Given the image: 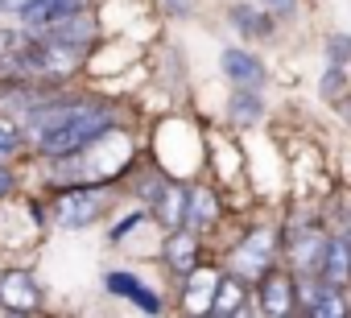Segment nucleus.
<instances>
[{
	"mask_svg": "<svg viewBox=\"0 0 351 318\" xmlns=\"http://www.w3.org/2000/svg\"><path fill=\"white\" fill-rule=\"evenodd\" d=\"M34 140L42 157H71L95 145L116 128V112L108 103H79V99H54L38 116H29Z\"/></svg>",
	"mask_w": 351,
	"mask_h": 318,
	"instance_id": "nucleus-1",
	"label": "nucleus"
},
{
	"mask_svg": "<svg viewBox=\"0 0 351 318\" xmlns=\"http://www.w3.org/2000/svg\"><path fill=\"white\" fill-rule=\"evenodd\" d=\"M99 211H104V186H75V191L58 195L50 207V215L62 232H79V228L95 223Z\"/></svg>",
	"mask_w": 351,
	"mask_h": 318,
	"instance_id": "nucleus-2",
	"label": "nucleus"
},
{
	"mask_svg": "<svg viewBox=\"0 0 351 318\" xmlns=\"http://www.w3.org/2000/svg\"><path fill=\"white\" fill-rule=\"evenodd\" d=\"M42 306V285L29 269H9L0 273V310L9 314H34Z\"/></svg>",
	"mask_w": 351,
	"mask_h": 318,
	"instance_id": "nucleus-3",
	"label": "nucleus"
},
{
	"mask_svg": "<svg viewBox=\"0 0 351 318\" xmlns=\"http://www.w3.org/2000/svg\"><path fill=\"white\" fill-rule=\"evenodd\" d=\"M83 9H87V0H29L17 17L25 29H46V25L71 17V13H83Z\"/></svg>",
	"mask_w": 351,
	"mask_h": 318,
	"instance_id": "nucleus-4",
	"label": "nucleus"
},
{
	"mask_svg": "<svg viewBox=\"0 0 351 318\" xmlns=\"http://www.w3.org/2000/svg\"><path fill=\"white\" fill-rule=\"evenodd\" d=\"M273 244H277V236H273L269 228H256V232L236 248V269L261 277V273L269 269V260H273Z\"/></svg>",
	"mask_w": 351,
	"mask_h": 318,
	"instance_id": "nucleus-5",
	"label": "nucleus"
},
{
	"mask_svg": "<svg viewBox=\"0 0 351 318\" xmlns=\"http://www.w3.org/2000/svg\"><path fill=\"white\" fill-rule=\"evenodd\" d=\"M165 265L178 277H191L199 269V236L191 228H173L169 232V240H165Z\"/></svg>",
	"mask_w": 351,
	"mask_h": 318,
	"instance_id": "nucleus-6",
	"label": "nucleus"
},
{
	"mask_svg": "<svg viewBox=\"0 0 351 318\" xmlns=\"http://www.w3.org/2000/svg\"><path fill=\"white\" fill-rule=\"evenodd\" d=\"M261 306L273 318L289 314V306H293V281H289V273H277V269L261 273Z\"/></svg>",
	"mask_w": 351,
	"mask_h": 318,
	"instance_id": "nucleus-7",
	"label": "nucleus"
},
{
	"mask_svg": "<svg viewBox=\"0 0 351 318\" xmlns=\"http://www.w3.org/2000/svg\"><path fill=\"white\" fill-rule=\"evenodd\" d=\"M25 50H29V29H0V75L5 79H25Z\"/></svg>",
	"mask_w": 351,
	"mask_h": 318,
	"instance_id": "nucleus-8",
	"label": "nucleus"
},
{
	"mask_svg": "<svg viewBox=\"0 0 351 318\" xmlns=\"http://www.w3.org/2000/svg\"><path fill=\"white\" fill-rule=\"evenodd\" d=\"M318 273L326 285L343 289L347 277H351V248L343 240H322V252H318Z\"/></svg>",
	"mask_w": 351,
	"mask_h": 318,
	"instance_id": "nucleus-9",
	"label": "nucleus"
},
{
	"mask_svg": "<svg viewBox=\"0 0 351 318\" xmlns=\"http://www.w3.org/2000/svg\"><path fill=\"white\" fill-rule=\"evenodd\" d=\"M108 289H112L116 297L136 302V306H141V310H149V314H157V310H161V302L153 297V289H145L132 273H108Z\"/></svg>",
	"mask_w": 351,
	"mask_h": 318,
	"instance_id": "nucleus-10",
	"label": "nucleus"
},
{
	"mask_svg": "<svg viewBox=\"0 0 351 318\" xmlns=\"http://www.w3.org/2000/svg\"><path fill=\"white\" fill-rule=\"evenodd\" d=\"M215 215H219V203H215L211 191H186V223L182 228L203 232V228L215 223Z\"/></svg>",
	"mask_w": 351,
	"mask_h": 318,
	"instance_id": "nucleus-11",
	"label": "nucleus"
},
{
	"mask_svg": "<svg viewBox=\"0 0 351 318\" xmlns=\"http://www.w3.org/2000/svg\"><path fill=\"white\" fill-rule=\"evenodd\" d=\"M153 207H157L161 228H169V232L186 223V191H182V186H165V191L153 199Z\"/></svg>",
	"mask_w": 351,
	"mask_h": 318,
	"instance_id": "nucleus-12",
	"label": "nucleus"
},
{
	"mask_svg": "<svg viewBox=\"0 0 351 318\" xmlns=\"http://www.w3.org/2000/svg\"><path fill=\"white\" fill-rule=\"evenodd\" d=\"M223 75L236 83H261L265 66L248 54V50H223Z\"/></svg>",
	"mask_w": 351,
	"mask_h": 318,
	"instance_id": "nucleus-13",
	"label": "nucleus"
},
{
	"mask_svg": "<svg viewBox=\"0 0 351 318\" xmlns=\"http://www.w3.org/2000/svg\"><path fill=\"white\" fill-rule=\"evenodd\" d=\"M244 310V281L240 277H223L215 285V297H211V314H240Z\"/></svg>",
	"mask_w": 351,
	"mask_h": 318,
	"instance_id": "nucleus-14",
	"label": "nucleus"
},
{
	"mask_svg": "<svg viewBox=\"0 0 351 318\" xmlns=\"http://www.w3.org/2000/svg\"><path fill=\"white\" fill-rule=\"evenodd\" d=\"M232 21H236L240 34H248V38H269V34H273V21H269L265 13H256V9H232Z\"/></svg>",
	"mask_w": 351,
	"mask_h": 318,
	"instance_id": "nucleus-15",
	"label": "nucleus"
},
{
	"mask_svg": "<svg viewBox=\"0 0 351 318\" xmlns=\"http://www.w3.org/2000/svg\"><path fill=\"white\" fill-rule=\"evenodd\" d=\"M310 314H318V318H326V314H347V306H343L339 289H335V285H326L322 293H314V297H310Z\"/></svg>",
	"mask_w": 351,
	"mask_h": 318,
	"instance_id": "nucleus-16",
	"label": "nucleus"
},
{
	"mask_svg": "<svg viewBox=\"0 0 351 318\" xmlns=\"http://www.w3.org/2000/svg\"><path fill=\"white\" fill-rule=\"evenodd\" d=\"M21 145H25V132L17 124H9V120H0V157L21 153Z\"/></svg>",
	"mask_w": 351,
	"mask_h": 318,
	"instance_id": "nucleus-17",
	"label": "nucleus"
},
{
	"mask_svg": "<svg viewBox=\"0 0 351 318\" xmlns=\"http://www.w3.org/2000/svg\"><path fill=\"white\" fill-rule=\"evenodd\" d=\"M232 112H236V116H244V120H252V116L261 112V103H256V95H236Z\"/></svg>",
	"mask_w": 351,
	"mask_h": 318,
	"instance_id": "nucleus-18",
	"label": "nucleus"
},
{
	"mask_svg": "<svg viewBox=\"0 0 351 318\" xmlns=\"http://www.w3.org/2000/svg\"><path fill=\"white\" fill-rule=\"evenodd\" d=\"M13 186H17V174H13V166H5V162H0V199H9V195H13Z\"/></svg>",
	"mask_w": 351,
	"mask_h": 318,
	"instance_id": "nucleus-19",
	"label": "nucleus"
},
{
	"mask_svg": "<svg viewBox=\"0 0 351 318\" xmlns=\"http://www.w3.org/2000/svg\"><path fill=\"white\" fill-rule=\"evenodd\" d=\"M136 223H141V215H128V219H120V228H112V240H124V236H128Z\"/></svg>",
	"mask_w": 351,
	"mask_h": 318,
	"instance_id": "nucleus-20",
	"label": "nucleus"
},
{
	"mask_svg": "<svg viewBox=\"0 0 351 318\" xmlns=\"http://www.w3.org/2000/svg\"><path fill=\"white\" fill-rule=\"evenodd\" d=\"M29 0H0V13H21Z\"/></svg>",
	"mask_w": 351,
	"mask_h": 318,
	"instance_id": "nucleus-21",
	"label": "nucleus"
},
{
	"mask_svg": "<svg viewBox=\"0 0 351 318\" xmlns=\"http://www.w3.org/2000/svg\"><path fill=\"white\" fill-rule=\"evenodd\" d=\"M9 87H13V79H5V75H0V103L9 99Z\"/></svg>",
	"mask_w": 351,
	"mask_h": 318,
	"instance_id": "nucleus-22",
	"label": "nucleus"
},
{
	"mask_svg": "<svg viewBox=\"0 0 351 318\" xmlns=\"http://www.w3.org/2000/svg\"><path fill=\"white\" fill-rule=\"evenodd\" d=\"M269 5H273V9H281V13H289V9H293V0H269Z\"/></svg>",
	"mask_w": 351,
	"mask_h": 318,
	"instance_id": "nucleus-23",
	"label": "nucleus"
}]
</instances>
